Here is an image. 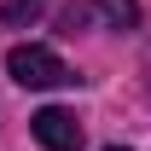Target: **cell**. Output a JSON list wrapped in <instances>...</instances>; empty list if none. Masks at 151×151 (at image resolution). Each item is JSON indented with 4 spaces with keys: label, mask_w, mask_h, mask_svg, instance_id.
Instances as JSON below:
<instances>
[{
    "label": "cell",
    "mask_w": 151,
    "mask_h": 151,
    "mask_svg": "<svg viewBox=\"0 0 151 151\" xmlns=\"http://www.w3.org/2000/svg\"><path fill=\"white\" fill-rule=\"evenodd\" d=\"M6 76H12L18 87H64V81H76L70 64H64L52 47H41V41L12 47V52H6Z\"/></svg>",
    "instance_id": "6da1fadb"
},
{
    "label": "cell",
    "mask_w": 151,
    "mask_h": 151,
    "mask_svg": "<svg viewBox=\"0 0 151 151\" xmlns=\"http://www.w3.org/2000/svg\"><path fill=\"white\" fill-rule=\"evenodd\" d=\"M29 134H35L47 151H81V122H76V111H64V105L35 111L29 116Z\"/></svg>",
    "instance_id": "7a4b0ae2"
},
{
    "label": "cell",
    "mask_w": 151,
    "mask_h": 151,
    "mask_svg": "<svg viewBox=\"0 0 151 151\" xmlns=\"http://www.w3.org/2000/svg\"><path fill=\"white\" fill-rule=\"evenodd\" d=\"M47 6H52V0H0V23H6V29H29Z\"/></svg>",
    "instance_id": "3957f363"
},
{
    "label": "cell",
    "mask_w": 151,
    "mask_h": 151,
    "mask_svg": "<svg viewBox=\"0 0 151 151\" xmlns=\"http://www.w3.org/2000/svg\"><path fill=\"white\" fill-rule=\"evenodd\" d=\"M93 12L105 18V29H134L139 23V0H93Z\"/></svg>",
    "instance_id": "277c9868"
},
{
    "label": "cell",
    "mask_w": 151,
    "mask_h": 151,
    "mask_svg": "<svg viewBox=\"0 0 151 151\" xmlns=\"http://www.w3.org/2000/svg\"><path fill=\"white\" fill-rule=\"evenodd\" d=\"M105 151H128V145H105Z\"/></svg>",
    "instance_id": "5b68a950"
}]
</instances>
